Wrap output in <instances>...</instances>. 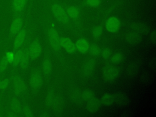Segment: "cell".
<instances>
[{
  "label": "cell",
  "instance_id": "cell-30",
  "mask_svg": "<svg viewBox=\"0 0 156 117\" xmlns=\"http://www.w3.org/2000/svg\"><path fill=\"white\" fill-rule=\"evenodd\" d=\"M9 79L6 78L4 79H2L0 81V89L1 90H5L7 88V87L9 85Z\"/></svg>",
  "mask_w": 156,
  "mask_h": 117
},
{
  "label": "cell",
  "instance_id": "cell-14",
  "mask_svg": "<svg viewBox=\"0 0 156 117\" xmlns=\"http://www.w3.org/2000/svg\"><path fill=\"white\" fill-rule=\"evenodd\" d=\"M126 41L130 44H136L141 41V37L140 35V34L134 32L128 34L126 35Z\"/></svg>",
  "mask_w": 156,
  "mask_h": 117
},
{
  "label": "cell",
  "instance_id": "cell-22",
  "mask_svg": "<svg viewBox=\"0 0 156 117\" xmlns=\"http://www.w3.org/2000/svg\"><path fill=\"white\" fill-rule=\"evenodd\" d=\"M12 110L15 113H20L21 112V107L18 100L16 98H13L10 103Z\"/></svg>",
  "mask_w": 156,
  "mask_h": 117
},
{
  "label": "cell",
  "instance_id": "cell-35",
  "mask_svg": "<svg viewBox=\"0 0 156 117\" xmlns=\"http://www.w3.org/2000/svg\"><path fill=\"white\" fill-rule=\"evenodd\" d=\"M156 61H155V57H152L151 58L150 60V62H149V65H150V67L152 69H155V66H156Z\"/></svg>",
  "mask_w": 156,
  "mask_h": 117
},
{
  "label": "cell",
  "instance_id": "cell-7",
  "mask_svg": "<svg viewBox=\"0 0 156 117\" xmlns=\"http://www.w3.org/2000/svg\"><path fill=\"white\" fill-rule=\"evenodd\" d=\"M119 26L120 22L115 16L110 17L105 23V27L107 30L110 32H115L118 31Z\"/></svg>",
  "mask_w": 156,
  "mask_h": 117
},
{
  "label": "cell",
  "instance_id": "cell-15",
  "mask_svg": "<svg viewBox=\"0 0 156 117\" xmlns=\"http://www.w3.org/2000/svg\"><path fill=\"white\" fill-rule=\"evenodd\" d=\"M88 101V102L87 103V107L88 111L91 112H94L97 111L100 107V101H99V99L95 98H93Z\"/></svg>",
  "mask_w": 156,
  "mask_h": 117
},
{
  "label": "cell",
  "instance_id": "cell-5",
  "mask_svg": "<svg viewBox=\"0 0 156 117\" xmlns=\"http://www.w3.org/2000/svg\"><path fill=\"white\" fill-rule=\"evenodd\" d=\"M29 57L31 59L37 58L41 52V48L38 41H33L27 49Z\"/></svg>",
  "mask_w": 156,
  "mask_h": 117
},
{
  "label": "cell",
  "instance_id": "cell-34",
  "mask_svg": "<svg viewBox=\"0 0 156 117\" xmlns=\"http://www.w3.org/2000/svg\"><path fill=\"white\" fill-rule=\"evenodd\" d=\"M138 66L136 64H131L130 66L129 67V73L130 74H135V73L137 71L138 69Z\"/></svg>",
  "mask_w": 156,
  "mask_h": 117
},
{
  "label": "cell",
  "instance_id": "cell-17",
  "mask_svg": "<svg viewBox=\"0 0 156 117\" xmlns=\"http://www.w3.org/2000/svg\"><path fill=\"white\" fill-rule=\"evenodd\" d=\"M29 55L28 53L27 49H26L24 51H23L22 56L19 65H20L21 68L22 69H26L29 64Z\"/></svg>",
  "mask_w": 156,
  "mask_h": 117
},
{
  "label": "cell",
  "instance_id": "cell-2",
  "mask_svg": "<svg viewBox=\"0 0 156 117\" xmlns=\"http://www.w3.org/2000/svg\"><path fill=\"white\" fill-rule=\"evenodd\" d=\"M48 37L50 44L52 49L57 53H59L60 51V38L58 37V33L54 27H51L48 32Z\"/></svg>",
  "mask_w": 156,
  "mask_h": 117
},
{
  "label": "cell",
  "instance_id": "cell-10",
  "mask_svg": "<svg viewBox=\"0 0 156 117\" xmlns=\"http://www.w3.org/2000/svg\"><path fill=\"white\" fill-rule=\"evenodd\" d=\"M23 26V20L21 17H16L11 23L10 33L11 35H16L21 29Z\"/></svg>",
  "mask_w": 156,
  "mask_h": 117
},
{
  "label": "cell",
  "instance_id": "cell-12",
  "mask_svg": "<svg viewBox=\"0 0 156 117\" xmlns=\"http://www.w3.org/2000/svg\"><path fill=\"white\" fill-rule=\"evenodd\" d=\"M27 2V0H12V9L15 13H19L21 12Z\"/></svg>",
  "mask_w": 156,
  "mask_h": 117
},
{
  "label": "cell",
  "instance_id": "cell-3",
  "mask_svg": "<svg viewBox=\"0 0 156 117\" xmlns=\"http://www.w3.org/2000/svg\"><path fill=\"white\" fill-rule=\"evenodd\" d=\"M119 73V69L113 65L107 66L103 70V76L107 80H113L115 79L118 76Z\"/></svg>",
  "mask_w": 156,
  "mask_h": 117
},
{
  "label": "cell",
  "instance_id": "cell-8",
  "mask_svg": "<svg viewBox=\"0 0 156 117\" xmlns=\"http://www.w3.org/2000/svg\"><path fill=\"white\" fill-rule=\"evenodd\" d=\"M43 80L41 74L37 72L34 71L30 76V84L32 89L38 90L42 85Z\"/></svg>",
  "mask_w": 156,
  "mask_h": 117
},
{
  "label": "cell",
  "instance_id": "cell-31",
  "mask_svg": "<svg viewBox=\"0 0 156 117\" xmlns=\"http://www.w3.org/2000/svg\"><path fill=\"white\" fill-rule=\"evenodd\" d=\"M122 54L121 53H116L114 55H113L112 57V62L113 63H118L119 62H120L122 59Z\"/></svg>",
  "mask_w": 156,
  "mask_h": 117
},
{
  "label": "cell",
  "instance_id": "cell-25",
  "mask_svg": "<svg viewBox=\"0 0 156 117\" xmlns=\"http://www.w3.org/2000/svg\"><path fill=\"white\" fill-rule=\"evenodd\" d=\"M90 53L94 55L97 56L99 55L100 54V49L98 45H96L95 43H93L90 46H89V49Z\"/></svg>",
  "mask_w": 156,
  "mask_h": 117
},
{
  "label": "cell",
  "instance_id": "cell-26",
  "mask_svg": "<svg viewBox=\"0 0 156 117\" xmlns=\"http://www.w3.org/2000/svg\"><path fill=\"white\" fill-rule=\"evenodd\" d=\"M102 32V28L101 26H96L94 28H93V30H92V35L93 37L95 38V39H98L101 34Z\"/></svg>",
  "mask_w": 156,
  "mask_h": 117
},
{
  "label": "cell",
  "instance_id": "cell-37",
  "mask_svg": "<svg viewBox=\"0 0 156 117\" xmlns=\"http://www.w3.org/2000/svg\"><path fill=\"white\" fill-rule=\"evenodd\" d=\"M48 116V115L46 114V113H43V114L41 115V117H46V116Z\"/></svg>",
  "mask_w": 156,
  "mask_h": 117
},
{
  "label": "cell",
  "instance_id": "cell-19",
  "mask_svg": "<svg viewBox=\"0 0 156 117\" xmlns=\"http://www.w3.org/2000/svg\"><path fill=\"white\" fill-rule=\"evenodd\" d=\"M43 72L46 76H49L52 71V62L49 58H46L43 62Z\"/></svg>",
  "mask_w": 156,
  "mask_h": 117
},
{
  "label": "cell",
  "instance_id": "cell-24",
  "mask_svg": "<svg viewBox=\"0 0 156 117\" xmlns=\"http://www.w3.org/2000/svg\"><path fill=\"white\" fill-rule=\"evenodd\" d=\"M9 63V62L6 55H4L0 60V73L4 72L6 69Z\"/></svg>",
  "mask_w": 156,
  "mask_h": 117
},
{
  "label": "cell",
  "instance_id": "cell-13",
  "mask_svg": "<svg viewBox=\"0 0 156 117\" xmlns=\"http://www.w3.org/2000/svg\"><path fill=\"white\" fill-rule=\"evenodd\" d=\"M131 29L138 34L147 33L149 31V28L146 25L139 23H133L131 25Z\"/></svg>",
  "mask_w": 156,
  "mask_h": 117
},
{
  "label": "cell",
  "instance_id": "cell-27",
  "mask_svg": "<svg viewBox=\"0 0 156 117\" xmlns=\"http://www.w3.org/2000/svg\"><path fill=\"white\" fill-rule=\"evenodd\" d=\"M54 91L52 90H50L48 91L47 97H46V104L49 106L52 105L53 101L54 100Z\"/></svg>",
  "mask_w": 156,
  "mask_h": 117
},
{
  "label": "cell",
  "instance_id": "cell-16",
  "mask_svg": "<svg viewBox=\"0 0 156 117\" xmlns=\"http://www.w3.org/2000/svg\"><path fill=\"white\" fill-rule=\"evenodd\" d=\"M95 66V60L93 58L88 60L85 64L83 66V73L86 76L90 75L94 68Z\"/></svg>",
  "mask_w": 156,
  "mask_h": 117
},
{
  "label": "cell",
  "instance_id": "cell-21",
  "mask_svg": "<svg viewBox=\"0 0 156 117\" xmlns=\"http://www.w3.org/2000/svg\"><path fill=\"white\" fill-rule=\"evenodd\" d=\"M22 54H23V51L21 49L17 50L13 54V58L11 62L12 65L13 66H16L19 65L21 56H22Z\"/></svg>",
  "mask_w": 156,
  "mask_h": 117
},
{
  "label": "cell",
  "instance_id": "cell-29",
  "mask_svg": "<svg viewBox=\"0 0 156 117\" xmlns=\"http://www.w3.org/2000/svg\"><path fill=\"white\" fill-rule=\"evenodd\" d=\"M85 4L91 7H96L101 4V0H85Z\"/></svg>",
  "mask_w": 156,
  "mask_h": 117
},
{
  "label": "cell",
  "instance_id": "cell-6",
  "mask_svg": "<svg viewBox=\"0 0 156 117\" xmlns=\"http://www.w3.org/2000/svg\"><path fill=\"white\" fill-rule=\"evenodd\" d=\"M60 46L69 54H74L76 51L75 44L68 37L60 38Z\"/></svg>",
  "mask_w": 156,
  "mask_h": 117
},
{
  "label": "cell",
  "instance_id": "cell-20",
  "mask_svg": "<svg viewBox=\"0 0 156 117\" xmlns=\"http://www.w3.org/2000/svg\"><path fill=\"white\" fill-rule=\"evenodd\" d=\"M66 12L68 16L73 19H76L79 16V10L75 6H70L68 7Z\"/></svg>",
  "mask_w": 156,
  "mask_h": 117
},
{
  "label": "cell",
  "instance_id": "cell-28",
  "mask_svg": "<svg viewBox=\"0 0 156 117\" xmlns=\"http://www.w3.org/2000/svg\"><path fill=\"white\" fill-rule=\"evenodd\" d=\"M82 97L83 99L87 100V101H89L90 99L94 98V94H93V92L92 91L89 90H87L84 91L82 93Z\"/></svg>",
  "mask_w": 156,
  "mask_h": 117
},
{
  "label": "cell",
  "instance_id": "cell-11",
  "mask_svg": "<svg viewBox=\"0 0 156 117\" xmlns=\"http://www.w3.org/2000/svg\"><path fill=\"white\" fill-rule=\"evenodd\" d=\"M76 50H78L79 52H80V53L82 54H85L86 53L88 49H89V44L88 43V41L83 38H80L79 39L76 44Z\"/></svg>",
  "mask_w": 156,
  "mask_h": 117
},
{
  "label": "cell",
  "instance_id": "cell-32",
  "mask_svg": "<svg viewBox=\"0 0 156 117\" xmlns=\"http://www.w3.org/2000/svg\"><path fill=\"white\" fill-rule=\"evenodd\" d=\"M24 114L26 117H32L33 116V112L32 109L27 105H26L23 108Z\"/></svg>",
  "mask_w": 156,
  "mask_h": 117
},
{
  "label": "cell",
  "instance_id": "cell-9",
  "mask_svg": "<svg viewBox=\"0 0 156 117\" xmlns=\"http://www.w3.org/2000/svg\"><path fill=\"white\" fill-rule=\"evenodd\" d=\"M26 36V32L25 29H21L17 34L13 41L14 49H18L23 44Z\"/></svg>",
  "mask_w": 156,
  "mask_h": 117
},
{
  "label": "cell",
  "instance_id": "cell-33",
  "mask_svg": "<svg viewBox=\"0 0 156 117\" xmlns=\"http://www.w3.org/2000/svg\"><path fill=\"white\" fill-rule=\"evenodd\" d=\"M101 54H102V56L104 58L106 59V58H109V57L111 55V51L108 48H104V49H102V52H101Z\"/></svg>",
  "mask_w": 156,
  "mask_h": 117
},
{
  "label": "cell",
  "instance_id": "cell-36",
  "mask_svg": "<svg viewBox=\"0 0 156 117\" xmlns=\"http://www.w3.org/2000/svg\"><path fill=\"white\" fill-rule=\"evenodd\" d=\"M150 38H151V41L154 44H155V41H156V36H155V30H154L152 32H151Z\"/></svg>",
  "mask_w": 156,
  "mask_h": 117
},
{
  "label": "cell",
  "instance_id": "cell-4",
  "mask_svg": "<svg viewBox=\"0 0 156 117\" xmlns=\"http://www.w3.org/2000/svg\"><path fill=\"white\" fill-rule=\"evenodd\" d=\"M13 87L15 93L16 94H20L24 93L26 90V86L23 79L19 76L16 75L13 78Z\"/></svg>",
  "mask_w": 156,
  "mask_h": 117
},
{
  "label": "cell",
  "instance_id": "cell-23",
  "mask_svg": "<svg viewBox=\"0 0 156 117\" xmlns=\"http://www.w3.org/2000/svg\"><path fill=\"white\" fill-rule=\"evenodd\" d=\"M101 102L103 104L105 105H110L114 102L113 95L110 94H104L101 99Z\"/></svg>",
  "mask_w": 156,
  "mask_h": 117
},
{
  "label": "cell",
  "instance_id": "cell-1",
  "mask_svg": "<svg viewBox=\"0 0 156 117\" xmlns=\"http://www.w3.org/2000/svg\"><path fill=\"white\" fill-rule=\"evenodd\" d=\"M52 13L54 16L63 24H68L69 21V18L66 13V10L59 4H54L51 7Z\"/></svg>",
  "mask_w": 156,
  "mask_h": 117
},
{
  "label": "cell",
  "instance_id": "cell-18",
  "mask_svg": "<svg viewBox=\"0 0 156 117\" xmlns=\"http://www.w3.org/2000/svg\"><path fill=\"white\" fill-rule=\"evenodd\" d=\"M114 102L119 105L126 104L128 102L127 97L123 93H118L113 95Z\"/></svg>",
  "mask_w": 156,
  "mask_h": 117
}]
</instances>
